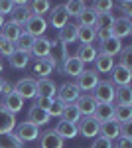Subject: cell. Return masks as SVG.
I'll use <instances>...</instances> for the list:
<instances>
[{"instance_id": "cell-15", "label": "cell", "mask_w": 132, "mask_h": 148, "mask_svg": "<svg viewBox=\"0 0 132 148\" xmlns=\"http://www.w3.org/2000/svg\"><path fill=\"white\" fill-rule=\"evenodd\" d=\"M110 32H112V38H116V40L128 38L132 34V20H128V18H114V24H112Z\"/></svg>"}, {"instance_id": "cell-45", "label": "cell", "mask_w": 132, "mask_h": 148, "mask_svg": "<svg viewBox=\"0 0 132 148\" xmlns=\"http://www.w3.org/2000/svg\"><path fill=\"white\" fill-rule=\"evenodd\" d=\"M91 148H112V142L110 140H107V138H95L93 140V144H91Z\"/></svg>"}, {"instance_id": "cell-42", "label": "cell", "mask_w": 132, "mask_h": 148, "mask_svg": "<svg viewBox=\"0 0 132 148\" xmlns=\"http://www.w3.org/2000/svg\"><path fill=\"white\" fill-rule=\"evenodd\" d=\"M14 51H16L14 44L8 42V40H4V38H0V57H10Z\"/></svg>"}, {"instance_id": "cell-5", "label": "cell", "mask_w": 132, "mask_h": 148, "mask_svg": "<svg viewBox=\"0 0 132 148\" xmlns=\"http://www.w3.org/2000/svg\"><path fill=\"white\" fill-rule=\"evenodd\" d=\"M99 126L101 123L95 116H81L77 123V132L83 138H97L99 136Z\"/></svg>"}, {"instance_id": "cell-27", "label": "cell", "mask_w": 132, "mask_h": 148, "mask_svg": "<svg viewBox=\"0 0 132 148\" xmlns=\"http://www.w3.org/2000/svg\"><path fill=\"white\" fill-rule=\"evenodd\" d=\"M97 18H99V14L93 10L91 6H87L85 10L81 12L77 16V26H85V28H95V24H97Z\"/></svg>"}, {"instance_id": "cell-1", "label": "cell", "mask_w": 132, "mask_h": 148, "mask_svg": "<svg viewBox=\"0 0 132 148\" xmlns=\"http://www.w3.org/2000/svg\"><path fill=\"white\" fill-rule=\"evenodd\" d=\"M114 89L116 87L110 81H99L91 95L97 105H114Z\"/></svg>"}, {"instance_id": "cell-30", "label": "cell", "mask_w": 132, "mask_h": 148, "mask_svg": "<svg viewBox=\"0 0 132 148\" xmlns=\"http://www.w3.org/2000/svg\"><path fill=\"white\" fill-rule=\"evenodd\" d=\"M77 40L81 42V46H91V44L97 40V32H95V28L77 26Z\"/></svg>"}, {"instance_id": "cell-23", "label": "cell", "mask_w": 132, "mask_h": 148, "mask_svg": "<svg viewBox=\"0 0 132 148\" xmlns=\"http://www.w3.org/2000/svg\"><path fill=\"white\" fill-rule=\"evenodd\" d=\"M36 87H38V97H45V99H55L57 93V85L51 79H36Z\"/></svg>"}, {"instance_id": "cell-12", "label": "cell", "mask_w": 132, "mask_h": 148, "mask_svg": "<svg viewBox=\"0 0 132 148\" xmlns=\"http://www.w3.org/2000/svg\"><path fill=\"white\" fill-rule=\"evenodd\" d=\"M38 140H40V148H63V144H65V140L57 136V132L53 128H47L44 132H40Z\"/></svg>"}, {"instance_id": "cell-38", "label": "cell", "mask_w": 132, "mask_h": 148, "mask_svg": "<svg viewBox=\"0 0 132 148\" xmlns=\"http://www.w3.org/2000/svg\"><path fill=\"white\" fill-rule=\"evenodd\" d=\"M114 24V14L112 12H103L97 18V24H95V30H110Z\"/></svg>"}, {"instance_id": "cell-17", "label": "cell", "mask_w": 132, "mask_h": 148, "mask_svg": "<svg viewBox=\"0 0 132 148\" xmlns=\"http://www.w3.org/2000/svg\"><path fill=\"white\" fill-rule=\"evenodd\" d=\"M47 24H51L57 30H61L65 24H69V16H67L63 4H57V6H53V10H49V22Z\"/></svg>"}, {"instance_id": "cell-50", "label": "cell", "mask_w": 132, "mask_h": 148, "mask_svg": "<svg viewBox=\"0 0 132 148\" xmlns=\"http://www.w3.org/2000/svg\"><path fill=\"white\" fill-rule=\"evenodd\" d=\"M12 91H14V85L6 79V81H4V87H2V97H4V95H8V93H12Z\"/></svg>"}, {"instance_id": "cell-16", "label": "cell", "mask_w": 132, "mask_h": 148, "mask_svg": "<svg viewBox=\"0 0 132 148\" xmlns=\"http://www.w3.org/2000/svg\"><path fill=\"white\" fill-rule=\"evenodd\" d=\"M0 105L8 111V113H12V114H16V113H20L22 111V107H24V99L18 95L16 91H12V93H8V95H4L2 97V101H0Z\"/></svg>"}, {"instance_id": "cell-7", "label": "cell", "mask_w": 132, "mask_h": 148, "mask_svg": "<svg viewBox=\"0 0 132 148\" xmlns=\"http://www.w3.org/2000/svg\"><path fill=\"white\" fill-rule=\"evenodd\" d=\"M45 30H47V20H45L44 16H30L28 18V22L24 24V30L26 34H30L32 38H42L45 34Z\"/></svg>"}, {"instance_id": "cell-43", "label": "cell", "mask_w": 132, "mask_h": 148, "mask_svg": "<svg viewBox=\"0 0 132 148\" xmlns=\"http://www.w3.org/2000/svg\"><path fill=\"white\" fill-rule=\"evenodd\" d=\"M53 103H55V99H45V97H36V107H40V109H44L45 113L53 107Z\"/></svg>"}, {"instance_id": "cell-33", "label": "cell", "mask_w": 132, "mask_h": 148, "mask_svg": "<svg viewBox=\"0 0 132 148\" xmlns=\"http://www.w3.org/2000/svg\"><path fill=\"white\" fill-rule=\"evenodd\" d=\"M8 61H10V67H14V69H24V67H28V63H30V53H24V51H14V53L8 57Z\"/></svg>"}, {"instance_id": "cell-8", "label": "cell", "mask_w": 132, "mask_h": 148, "mask_svg": "<svg viewBox=\"0 0 132 148\" xmlns=\"http://www.w3.org/2000/svg\"><path fill=\"white\" fill-rule=\"evenodd\" d=\"M14 91L22 97L24 101L26 99H36L38 97V87H36V79L32 77H24V79H18L16 85H14Z\"/></svg>"}, {"instance_id": "cell-49", "label": "cell", "mask_w": 132, "mask_h": 148, "mask_svg": "<svg viewBox=\"0 0 132 148\" xmlns=\"http://www.w3.org/2000/svg\"><path fill=\"white\" fill-rule=\"evenodd\" d=\"M61 111H63V105L55 101V103H53V107L47 111V114H49V116H61Z\"/></svg>"}, {"instance_id": "cell-6", "label": "cell", "mask_w": 132, "mask_h": 148, "mask_svg": "<svg viewBox=\"0 0 132 148\" xmlns=\"http://www.w3.org/2000/svg\"><path fill=\"white\" fill-rule=\"evenodd\" d=\"M75 85H77L79 91H93L95 87H97V83H99V73L95 71V69H83L81 71V75L79 77H75Z\"/></svg>"}, {"instance_id": "cell-21", "label": "cell", "mask_w": 132, "mask_h": 148, "mask_svg": "<svg viewBox=\"0 0 132 148\" xmlns=\"http://www.w3.org/2000/svg\"><path fill=\"white\" fill-rule=\"evenodd\" d=\"M53 130L57 132V136H59V138H63V140H67V138L71 140V138H75V136L79 134V132H77V125L65 123V121H61V119H59V121L55 123Z\"/></svg>"}, {"instance_id": "cell-9", "label": "cell", "mask_w": 132, "mask_h": 148, "mask_svg": "<svg viewBox=\"0 0 132 148\" xmlns=\"http://www.w3.org/2000/svg\"><path fill=\"white\" fill-rule=\"evenodd\" d=\"M132 81V69H126L122 65H114L112 71H110V83L116 85V87H130Z\"/></svg>"}, {"instance_id": "cell-48", "label": "cell", "mask_w": 132, "mask_h": 148, "mask_svg": "<svg viewBox=\"0 0 132 148\" xmlns=\"http://www.w3.org/2000/svg\"><path fill=\"white\" fill-rule=\"evenodd\" d=\"M118 6H120L122 14H124L122 18H128V20H130V16H132V2H120Z\"/></svg>"}, {"instance_id": "cell-47", "label": "cell", "mask_w": 132, "mask_h": 148, "mask_svg": "<svg viewBox=\"0 0 132 148\" xmlns=\"http://www.w3.org/2000/svg\"><path fill=\"white\" fill-rule=\"evenodd\" d=\"M120 136L122 138H132V123H122L120 125Z\"/></svg>"}, {"instance_id": "cell-37", "label": "cell", "mask_w": 132, "mask_h": 148, "mask_svg": "<svg viewBox=\"0 0 132 148\" xmlns=\"http://www.w3.org/2000/svg\"><path fill=\"white\" fill-rule=\"evenodd\" d=\"M28 6H30V12L34 16H44L45 12L51 10V4L47 0H34V2H28Z\"/></svg>"}, {"instance_id": "cell-20", "label": "cell", "mask_w": 132, "mask_h": 148, "mask_svg": "<svg viewBox=\"0 0 132 148\" xmlns=\"http://www.w3.org/2000/svg\"><path fill=\"white\" fill-rule=\"evenodd\" d=\"M49 121H51V116L45 113L44 109H40V107H36V105L30 107V111H28V123H32V125H36L40 128V126L47 125Z\"/></svg>"}, {"instance_id": "cell-31", "label": "cell", "mask_w": 132, "mask_h": 148, "mask_svg": "<svg viewBox=\"0 0 132 148\" xmlns=\"http://www.w3.org/2000/svg\"><path fill=\"white\" fill-rule=\"evenodd\" d=\"M34 42H36V38H32L30 34L22 32V34H20V38H18V40L14 42V47H16V51H24V53H30V51H32Z\"/></svg>"}, {"instance_id": "cell-22", "label": "cell", "mask_w": 132, "mask_h": 148, "mask_svg": "<svg viewBox=\"0 0 132 148\" xmlns=\"http://www.w3.org/2000/svg\"><path fill=\"white\" fill-rule=\"evenodd\" d=\"M83 69H85V65H83L75 56H69L67 59H63V67H61V71H63L65 75H69V77H79Z\"/></svg>"}, {"instance_id": "cell-25", "label": "cell", "mask_w": 132, "mask_h": 148, "mask_svg": "<svg viewBox=\"0 0 132 148\" xmlns=\"http://www.w3.org/2000/svg\"><path fill=\"white\" fill-rule=\"evenodd\" d=\"M97 56H99V51H97V47L93 46V44H91V46H79L77 53H75V57H77L83 65H85V63H93Z\"/></svg>"}, {"instance_id": "cell-39", "label": "cell", "mask_w": 132, "mask_h": 148, "mask_svg": "<svg viewBox=\"0 0 132 148\" xmlns=\"http://www.w3.org/2000/svg\"><path fill=\"white\" fill-rule=\"evenodd\" d=\"M0 148H24V144L16 138L14 132H10V134H2L0 136Z\"/></svg>"}, {"instance_id": "cell-52", "label": "cell", "mask_w": 132, "mask_h": 148, "mask_svg": "<svg viewBox=\"0 0 132 148\" xmlns=\"http://www.w3.org/2000/svg\"><path fill=\"white\" fill-rule=\"evenodd\" d=\"M2 71H4V61H2V57H0V75H2Z\"/></svg>"}, {"instance_id": "cell-19", "label": "cell", "mask_w": 132, "mask_h": 148, "mask_svg": "<svg viewBox=\"0 0 132 148\" xmlns=\"http://www.w3.org/2000/svg\"><path fill=\"white\" fill-rule=\"evenodd\" d=\"M14 128H16V114L8 113V111L0 105V136L14 132Z\"/></svg>"}, {"instance_id": "cell-26", "label": "cell", "mask_w": 132, "mask_h": 148, "mask_svg": "<svg viewBox=\"0 0 132 148\" xmlns=\"http://www.w3.org/2000/svg\"><path fill=\"white\" fill-rule=\"evenodd\" d=\"M20 34H22V28L16 26V24H12V22H4V26L0 28V38L8 40V42H12V44L20 38Z\"/></svg>"}, {"instance_id": "cell-24", "label": "cell", "mask_w": 132, "mask_h": 148, "mask_svg": "<svg viewBox=\"0 0 132 148\" xmlns=\"http://www.w3.org/2000/svg\"><path fill=\"white\" fill-rule=\"evenodd\" d=\"M57 40H59L63 46H69V44H73V42L77 40V24H75V22L65 24V26L59 30V36H57Z\"/></svg>"}, {"instance_id": "cell-29", "label": "cell", "mask_w": 132, "mask_h": 148, "mask_svg": "<svg viewBox=\"0 0 132 148\" xmlns=\"http://www.w3.org/2000/svg\"><path fill=\"white\" fill-rule=\"evenodd\" d=\"M59 119L65 121V123H71V125H77L79 119H81V113H79V109L75 107V103L63 105V111H61V116Z\"/></svg>"}, {"instance_id": "cell-10", "label": "cell", "mask_w": 132, "mask_h": 148, "mask_svg": "<svg viewBox=\"0 0 132 148\" xmlns=\"http://www.w3.org/2000/svg\"><path fill=\"white\" fill-rule=\"evenodd\" d=\"M57 46L53 40H49V38H36V42H34L32 46V51H30V56H36L38 59H42V57H47L51 56V49Z\"/></svg>"}, {"instance_id": "cell-44", "label": "cell", "mask_w": 132, "mask_h": 148, "mask_svg": "<svg viewBox=\"0 0 132 148\" xmlns=\"http://www.w3.org/2000/svg\"><path fill=\"white\" fill-rule=\"evenodd\" d=\"M12 8H14V0H0V14L2 16H10Z\"/></svg>"}, {"instance_id": "cell-53", "label": "cell", "mask_w": 132, "mask_h": 148, "mask_svg": "<svg viewBox=\"0 0 132 148\" xmlns=\"http://www.w3.org/2000/svg\"><path fill=\"white\" fill-rule=\"evenodd\" d=\"M2 26H4V16L0 14V28H2Z\"/></svg>"}, {"instance_id": "cell-3", "label": "cell", "mask_w": 132, "mask_h": 148, "mask_svg": "<svg viewBox=\"0 0 132 148\" xmlns=\"http://www.w3.org/2000/svg\"><path fill=\"white\" fill-rule=\"evenodd\" d=\"M14 134H16V138H18L22 144L24 142H34V140L40 138V128L36 125H32V123H28V121H24L20 125H16Z\"/></svg>"}, {"instance_id": "cell-14", "label": "cell", "mask_w": 132, "mask_h": 148, "mask_svg": "<svg viewBox=\"0 0 132 148\" xmlns=\"http://www.w3.org/2000/svg\"><path fill=\"white\" fill-rule=\"evenodd\" d=\"M75 107L79 109L81 116H93L95 109H97V103H95V99H93L91 93H81L79 99L75 101Z\"/></svg>"}, {"instance_id": "cell-18", "label": "cell", "mask_w": 132, "mask_h": 148, "mask_svg": "<svg viewBox=\"0 0 132 148\" xmlns=\"http://www.w3.org/2000/svg\"><path fill=\"white\" fill-rule=\"evenodd\" d=\"M99 53H103V56H109V57H114L120 53V49L124 46H122L120 40H116V38H109V40H105V42H99Z\"/></svg>"}, {"instance_id": "cell-2", "label": "cell", "mask_w": 132, "mask_h": 148, "mask_svg": "<svg viewBox=\"0 0 132 148\" xmlns=\"http://www.w3.org/2000/svg\"><path fill=\"white\" fill-rule=\"evenodd\" d=\"M79 95H81V91L77 89V85H75L73 81H67V83H63V85L57 89L55 101L61 103V105H71V103H75L79 99Z\"/></svg>"}, {"instance_id": "cell-40", "label": "cell", "mask_w": 132, "mask_h": 148, "mask_svg": "<svg viewBox=\"0 0 132 148\" xmlns=\"http://www.w3.org/2000/svg\"><path fill=\"white\" fill-rule=\"evenodd\" d=\"M118 56H120L118 65H122V67H126V69H132V46H124Z\"/></svg>"}, {"instance_id": "cell-51", "label": "cell", "mask_w": 132, "mask_h": 148, "mask_svg": "<svg viewBox=\"0 0 132 148\" xmlns=\"http://www.w3.org/2000/svg\"><path fill=\"white\" fill-rule=\"evenodd\" d=\"M4 81H6V79H4V77L0 75V95H2V87H4Z\"/></svg>"}, {"instance_id": "cell-36", "label": "cell", "mask_w": 132, "mask_h": 148, "mask_svg": "<svg viewBox=\"0 0 132 148\" xmlns=\"http://www.w3.org/2000/svg\"><path fill=\"white\" fill-rule=\"evenodd\" d=\"M63 8H65L67 16H75V18H77L79 14L87 8V4H85L83 0H69V2H65V4H63Z\"/></svg>"}, {"instance_id": "cell-11", "label": "cell", "mask_w": 132, "mask_h": 148, "mask_svg": "<svg viewBox=\"0 0 132 148\" xmlns=\"http://www.w3.org/2000/svg\"><path fill=\"white\" fill-rule=\"evenodd\" d=\"M55 65H57V59H55L53 56L36 59V63H34V73H36L40 79H47V75H51V71L55 69Z\"/></svg>"}, {"instance_id": "cell-13", "label": "cell", "mask_w": 132, "mask_h": 148, "mask_svg": "<svg viewBox=\"0 0 132 148\" xmlns=\"http://www.w3.org/2000/svg\"><path fill=\"white\" fill-rule=\"evenodd\" d=\"M99 134L103 138H107V140H116V138L120 136V123L116 121V119H110V121H105V123H101L99 126Z\"/></svg>"}, {"instance_id": "cell-4", "label": "cell", "mask_w": 132, "mask_h": 148, "mask_svg": "<svg viewBox=\"0 0 132 148\" xmlns=\"http://www.w3.org/2000/svg\"><path fill=\"white\" fill-rule=\"evenodd\" d=\"M30 16H32V12H30L28 2L26 0H14V8L10 12V22L20 26V28H24V24L28 22Z\"/></svg>"}, {"instance_id": "cell-46", "label": "cell", "mask_w": 132, "mask_h": 148, "mask_svg": "<svg viewBox=\"0 0 132 148\" xmlns=\"http://www.w3.org/2000/svg\"><path fill=\"white\" fill-rule=\"evenodd\" d=\"M112 148H132V138L118 136V138H116V142L112 144Z\"/></svg>"}, {"instance_id": "cell-28", "label": "cell", "mask_w": 132, "mask_h": 148, "mask_svg": "<svg viewBox=\"0 0 132 148\" xmlns=\"http://www.w3.org/2000/svg\"><path fill=\"white\" fill-rule=\"evenodd\" d=\"M93 63H95V71H97V73H110L112 67H114V57H109V56L99 53V56L95 57Z\"/></svg>"}, {"instance_id": "cell-34", "label": "cell", "mask_w": 132, "mask_h": 148, "mask_svg": "<svg viewBox=\"0 0 132 148\" xmlns=\"http://www.w3.org/2000/svg\"><path fill=\"white\" fill-rule=\"evenodd\" d=\"M114 119L118 123H130L132 121V107L130 105H116L114 107Z\"/></svg>"}, {"instance_id": "cell-35", "label": "cell", "mask_w": 132, "mask_h": 148, "mask_svg": "<svg viewBox=\"0 0 132 148\" xmlns=\"http://www.w3.org/2000/svg\"><path fill=\"white\" fill-rule=\"evenodd\" d=\"M114 101H116V105H132V89L130 87H116Z\"/></svg>"}, {"instance_id": "cell-32", "label": "cell", "mask_w": 132, "mask_h": 148, "mask_svg": "<svg viewBox=\"0 0 132 148\" xmlns=\"http://www.w3.org/2000/svg\"><path fill=\"white\" fill-rule=\"evenodd\" d=\"M93 116H95L99 123H105V121L114 119V105H97Z\"/></svg>"}, {"instance_id": "cell-41", "label": "cell", "mask_w": 132, "mask_h": 148, "mask_svg": "<svg viewBox=\"0 0 132 148\" xmlns=\"http://www.w3.org/2000/svg\"><path fill=\"white\" fill-rule=\"evenodd\" d=\"M91 8L97 12V14H103V12H110L114 8V2H110V0H97V2H93Z\"/></svg>"}]
</instances>
